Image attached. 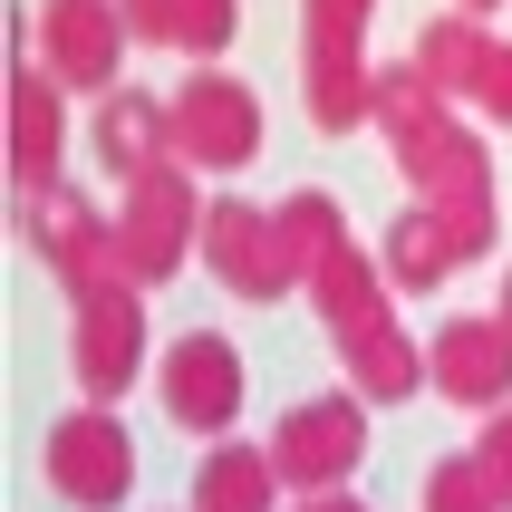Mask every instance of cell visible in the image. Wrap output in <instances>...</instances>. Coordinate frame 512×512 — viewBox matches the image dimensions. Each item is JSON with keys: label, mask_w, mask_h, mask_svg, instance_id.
Here are the masks:
<instances>
[{"label": "cell", "mask_w": 512, "mask_h": 512, "mask_svg": "<svg viewBox=\"0 0 512 512\" xmlns=\"http://www.w3.org/2000/svg\"><path fill=\"white\" fill-rule=\"evenodd\" d=\"M49 484L68 493L78 512L126 503V493H136V435H126L107 406L87 397L78 416H58V426H49Z\"/></svg>", "instance_id": "6da1fadb"}, {"label": "cell", "mask_w": 512, "mask_h": 512, "mask_svg": "<svg viewBox=\"0 0 512 512\" xmlns=\"http://www.w3.org/2000/svg\"><path fill=\"white\" fill-rule=\"evenodd\" d=\"M184 232H194L184 174H174V165H145L126 223L107 232V281H155V271H174V261H184Z\"/></svg>", "instance_id": "7a4b0ae2"}, {"label": "cell", "mask_w": 512, "mask_h": 512, "mask_svg": "<svg viewBox=\"0 0 512 512\" xmlns=\"http://www.w3.org/2000/svg\"><path fill=\"white\" fill-rule=\"evenodd\" d=\"M155 397H165L174 426H194V435H223L232 416H242V358H232V339H174L165 348V368H155Z\"/></svg>", "instance_id": "3957f363"}, {"label": "cell", "mask_w": 512, "mask_h": 512, "mask_svg": "<svg viewBox=\"0 0 512 512\" xmlns=\"http://www.w3.org/2000/svg\"><path fill=\"white\" fill-rule=\"evenodd\" d=\"M281 474L290 484H310V493H339L348 474H358V455H368V416H358V397H319V406H300L281 426Z\"/></svg>", "instance_id": "277c9868"}, {"label": "cell", "mask_w": 512, "mask_h": 512, "mask_svg": "<svg viewBox=\"0 0 512 512\" xmlns=\"http://www.w3.org/2000/svg\"><path fill=\"white\" fill-rule=\"evenodd\" d=\"M165 136H174V155H184V165H242V155L261 145V107H252L232 78H194L184 97H174Z\"/></svg>", "instance_id": "5b68a950"}, {"label": "cell", "mask_w": 512, "mask_h": 512, "mask_svg": "<svg viewBox=\"0 0 512 512\" xmlns=\"http://www.w3.org/2000/svg\"><path fill=\"white\" fill-rule=\"evenodd\" d=\"M136 348H145V310L126 300V281H87V300H78V377H87V397L107 406L126 377H136Z\"/></svg>", "instance_id": "8992f818"}, {"label": "cell", "mask_w": 512, "mask_h": 512, "mask_svg": "<svg viewBox=\"0 0 512 512\" xmlns=\"http://www.w3.org/2000/svg\"><path fill=\"white\" fill-rule=\"evenodd\" d=\"M203 232H213V271H223L232 290H290V232L281 213H252V203H213L203 213Z\"/></svg>", "instance_id": "52a82bcc"}, {"label": "cell", "mask_w": 512, "mask_h": 512, "mask_svg": "<svg viewBox=\"0 0 512 512\" xmlns=\"http://www.w3.org/2000/svg\"><path fill=\"white\" fill-rule=\"evenodd\" d=\"M426 377L455 406H503L512 397V329H503V319H455V329L435 339Z\"/></svg>", "instance_id": "ba28073f"}, {"label": "cell", "mask_w": 512, "mask_h": 512, "mask_svg": "<svg viewBox=\"0 0 512 512\" xmlns=\"http://www.w3.org/2000/svg\"><path fill=\"white\" fill-rule=\"evenodd\" d=\"M358 20H368V0H310V116L319 126L358 116Z\"/></svg>", "instance_id": "9c48e42d"}, {"label": "cell", "mask_w": 512, "mask_h": 512, "mask_svg": "<svg viewBox=\"0 0 512 512\" xmlns=\"http://www.w3.org/2000/svg\"><path fill=\"white\" fill-rule=\"evenodd\" d=\"M116 49H126V10H107V0H49L58 87H107L116 78Z\"/></svg>", "instance_id": "30bf717a"}, {"label": "cell", "mask_w": 512, "mask_h": 512, "mask_svg": "<svg viewBox=\"0 0 512 512\" xmlns=\"http://www.w3.org/2000/svg\"><path fill=\"white\" fill-rule=\"evenodd\" d=\"M10 174H20L29 194H49V174H58V97H49V78H10Z\"/></svg>", "instance_id": "8fae6325"}, {"label": "cell", "mask_w": 512, "mask_h": 512, "mask_svg": "<svg viewBox=\"0 0 512 512\" xmlns=\"http://www.w3.org/2000/svg\"><path fill=\"white\" fill-rule=\"evenodd\" d=\"M271 484H281V455L271 445H223L194 484V512H271Z\"/></svg>", "instance_id": "7c38bea8"}, {"label": "cell", "mask_w": 512, "mask_h": 512, "mask_svg": "<svg viewBox=\"0 0 512 512\" xmlns=\"http://www.w3.org/2000/svg\"><path fill=\"white\" fill-rule=\"evenodd\" d=\"M126 29L136 39H165V49H223L232 0H126Z\"/></svg>", "instance_id": "4fadbf2b"}, {"label": "cell", "mask_w": 512, "mask_h": 512, "mask_svg": "<svg viewBox=\"0 0 512 512\" xmlns=\"http://www.w3.org/2000/svg\"><path fill=\"white\" fill-rule=\"evenodd\" d=\"M155 126H165V107L136 97V87H116V97H107V136H97V165L136 184V174L155 165Z\"/></svg>", "instance_id": "5bb4252c"}, {"label": "cell", "mask_w": 512, "mask_h": 512, "mask_svg": "<svg viewBox=\"0 0 512 512\" xmlns=\"http://www.w3.org/2000/svg\"><path fill=\"white\" fill-rule=\"evenodd\" d=\"M348 358H358V377H368V397H416V377H426V358H416L406 339H387V329L348 339Z\"/></svg>", "instance_id": "9a60e30c"}, {"label": "cell", "mask_w": 512, "mask_h": 512, "mask_svg": "<svg viewBox=\"0 0 512 512\" xmlns=\"http://www.w3.org/2000/svg\"><path fill=\"white\" fill-rule=\"evenodd\" d=\"M426 512H503V493H493L484 455H445V464H435V484H426Z\"/></svg>", "instance_id": "2e32d148"}, {"label": "cell", "mask_w": 512, "mask_h": 512, "mask_svg": "<svg viewBox=\"0 0 512 512\" xmlns=\"http://www.w3.org/2000/svg\"><path fill=\"white\" fill-rule=\"evenodd\" d=\"M484 58H493V39H474L464 20H445V29L426 39V78H435V87H484Z\"/></svg>", "instance_id": "e0dca14e"}, {"label": "cell", "mask_w": 512, "mask_h": 512, "mask_svg": "<svg viewBox=\"0 0 512 512\" xmlns=\"http://www.w3.org/2000/svg\"><path fill=\"white\" fill-rule=\"evenodd\" d=\"M474 97H484V116H503V126H512V49L484 58V87H474Z\"/></svg>", "instance_id": "ac0fdd59"}, {"label": "cell", "mask_w": 512, "mask_h": 512, "mask_svg": "<svg viewBox=\"0 0 512 512\" xmlns=\"http://www.w3.org/2000/svg\"><path fill=\"white\" fill-rule=\"evenodd\" d=\"M484 474H493V493L512 503V416H493V435H484Z\"/></svg>", "instance_id": "d6986e66"}, {"label": "cell", "mask_w": 512, "mask_h": 512, "mask_svg": "<svg viewBox=\"0 0 512 512\" xmlns=\"http://www.w3.org/2000/svg\"><path fill=\"white\" fill-rule=\"evenodd\" d=\"M300 512H358V503H348V493H319V503H300Z\"/></svg>", "instance_id": "ffe728a7"}, {"label": "cell", "mask_w": 512, "mask_h": 512, "mask_svg": "<svg viewBox=\"0 0 512 512\" xmlns=\"http://www.w3.org/2000/svg\"><path fill=\"white\" fill-rule=\"evenodd\" d=\"M503 329H512V281H503Z\"/></svg>", "instance_id": "44dd1931"}, {"label": "cell", "mask_w": 512, "mask_h": 512, "mask_svg": "<svg viewBox=\"0 0 512 512\" xmlns=\"http://www.w3.org/2000/svg\"><path fill=\"white\" fill-rule=\"evenodd\" d=\"M474 10H493V0H474Z\"/></svg>", "instance_id": "7402d4cb"}]
</instances>
